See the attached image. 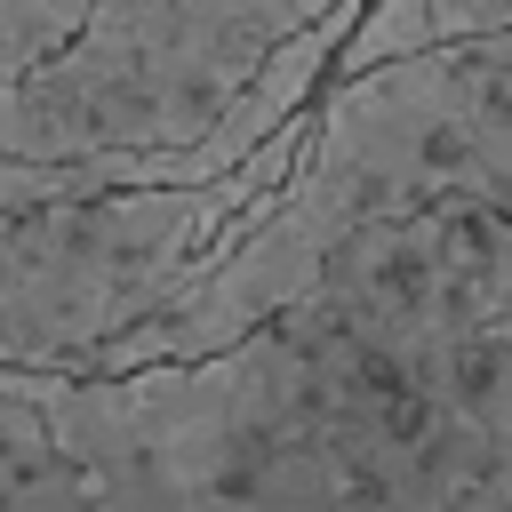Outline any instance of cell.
Instances as JSON below:
<instances>
[{"instance_id": "cell-3", "label": "cell", "mask_w": 512, "mask_h": 512, "mask_svg": "<svg viewBox=\"0 0 512 512\" xmlns=\"http://www.w3.org/2000/svg\"><path fill=\"white\" fill-rule=\"evenodd\" d=\"M360 8L288 0H120L24 80H0V168L112 192H192L256 160L320 88Z\"/></svg>"}, {"instance_id": "cell-4", "label": "cell", "mask_w": 512, "mask_h": 512, "mask_svg": "<svg viewBox=\"0 0 512 512\" xmlns=\"http://www.w3.org/2000/svg\"><path fill=\"white\" fill-rule=\"evenodd\" d=\"M304 112L216 184L112 192V200H72V208L0 224V376L72 384L96 352H112L128 328L168 312L208 272L216 240L240 216L280 200L304 152Z\"/></svg>"}, {"instance_id": "cell-7", "label": "cell", "mask_w": 512, "mask_h": 512, "mask_svg": "<svg viewBox=\"0 0 512 512\" xmlns=\"http://www.w3.org/2000/svg\"><path fill=\"white\" fill-rule=\"evenodd\" d=\"M80 32V8H40V0H0V80H24L40 56H56Z\"/></svg>"}, {"instance_id": "cell-5", "label": "cell", "mask_w": 512, "mask_h": 512, "mask_svg": "<svg viewBox=\"0 0 512 512\" xmlns=\"http://www.w3.org/2000/svg\"><path fill=\"white\" fill-rule=\"evenodd\" d=\"M512 24V0H384V8H360L352 32L336 40L328 56V80H360V72H384V64H416V56H440V48H464V40H488Z\"/></svg>"}, {"instance_id": "cell-1", "label": "cell", "mask_w": 512, "mask_h": 512, "mask_svg": "<svg viewBox=\"0 0 512 512\" xmlns=\"http://www.w3.org/2000/svg\"><path fill=\"white\" fill-rule=\"evenodd\" d=\"M32 384L88 512H512V304L440 216L192 368Z\"/></svg>"}, {"instance_id": "cell-2", "label": "cell", "mask_w": 512, "mask_h": 512, "mask_svg": "<svg viewBox=\"0 0 512 512\" xmlns=\"http://www.w3.org/2000/svg\"><path fill=\"white\" fill-rule=\"evenodd\" d=\"M432 208L512 216V24L416 64L328 80L304 112V152L280 200L240 216L216 240L208 272L168 312H152L112 352H96L72 384L192 368L240 344L248 328H264L280 304H296L304 280L328 264V248Z\"/></svg>"}, {"instance_id": "cell-6", "label": "cell", "mask_w": 512, "mask_h": 512, "mask_svg": "<svg viewBox=\"0 0 512 512\" xmlns=\"http://www.w3.org/2000/svg\"><path fill=\"white\" fill-rule=\"evenodd\" d=\"M0 512H88L32 376H0Z\"/></svg>"}]
</instances>
